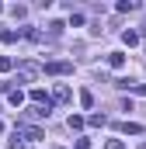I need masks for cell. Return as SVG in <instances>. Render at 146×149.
<instances>
[{
    "label": "cell",
    "instance_id": "6",
    "mask_svg": "<svg viewBox=\"0 0 146 149\" xmlns=\"http://www.w3.org/2000/svg\"><path fill=\"white\" fill-rule=\"evenodd\" d=\"M21 114H25V118H32V121H38V118H49V111H45V108H38V104H28Z\"/></svg>",
    "mask_w": 146,
    "mask_h": 149
},
{
    "label": "cell",
    "instance_id": "9",
    "mask_svg": "<svg viewBox=\"0 0 146 149\" xmlns=\"http://www.w3.org/2000/svg\"><path fill=\"white\" fill-rule=\"evenodd\" d=\"M118 128H122V132H129V135H139V132H143V125H139V121H122Z\"/></svg>",
    "mask_w": 146,
    "mask_h": 149
},
{
    "label": "cell",
    "instance_id": "5",
    "mask_svg": "<svg viewBox=\"0 0 146 149\" xmlns=\"http://www.w3.org/2000/svg\"><path fill=\"white\" fill-rule=\"evenodd\" d=\"M70 97H73V90H70V87H66V83H56V90H52V101H56V104H66Z\"/></svg>",
    "mask_w": 146,
    "mask_h": 149
},
{
    "label": "cell",
    "instance_id": "7",
    "mask_svg": "<svg viewBox=\"0 0 146 149\" xmlns=\"http://www.w3.org/2000/svg\"><path fill=\"white\" fill-rule=\"evenodd\" d=\"M108 66L111 70H122V66H125V56H122V52H108Z\"/></svg>",
    "mask_w": 146,
    "mask_h": 149
},
{
    "label": "cell",
    "instance_id": "22",
    "mask_svg": "<svg viewBox=\"0 0 146 149\" xmlns=\"http://www.w3.org/2000/svg\"><path fill=\"white\" fill-rule=\"evenodd\" d=\"M129 90H132V94H139V97H146V83H132Z\"/></svg>",
    "mask_w": 146,
    "mask_h": 149
},
{
    "label": "cell",
    "instance_id": "15",
    "mask_svg": "<svg viewBox=\"0 0 146 149\" xmlns=\"http://www.w3.org/2000/svg\"><path fill=\"white\" fill-rule=\"evenodd\" d=\"M7 149H32V142H25V139H21V135H14V139H11V142H7Z\"/></svg>",
    "mask_w": 146,
    "mask_h": 149
},
{
    "label": "cell",
    "instance_id": "13",
    "mask_svg": "<svg viewBox=\"0 0 146 149\" xmlns=\"http://www.w3.org/2000/svg\"><path fill=\"white\" fill-rule=\"evenodd\" d=\"M63 28H66V24H63V21H52V24H49V38H52V42H56V38L63 35Z\"/></svg>",
    "mask_w": 146,
    "mask_h": 149
},
{
    "label": "cell",
    "instance_id": "4",
    "mask_svg": "<svg viewBox=\"0 0 146 149\" xmlns=\"http://www.w3.org/2000/svg\"><path fill=\"white\" fill-rule=\"evenodd\" d=\"M45 73H49V76H66V73H73V63H66V59L45 63Z\"/></svg>",
    "mask_w": 146,
    "mask_h": 149
},
{
    "label": "cell",
    "instance_id": "21",
    "mask_svg": "<svg viewBox=\"0 0 146 149\" xmlns=\"http://www.w3.org/2000/svg\"><path fill=\"white\" fill-rule=\"evenodd\" d=\"M105 149H125V142H122V139H108V142H105Z\"/></svg>",
    "mask_w": 146,
    "mask_h": 149
},
{
    "label": "cell",
    "instance_id": "8",
    "mask_svg": "<svg viewBox=\"0 0 146 149\" xmlns=\"http://www.w3.org/2000/svg\"><path fill=\"white\" fill-rule=\"evenodd\" d=\"M21 35L28 38V42H42V31H38V28H32V24H25V28H21Z\"/></svg>",
    "mask_w": 146,
    "mask_h": 149
},
{
    "label": "cell",
    "instance_id": "23",
    "mask_svg": "<svg viewBox=\"0 0 146 149\" xmlns=\"http://www.w3.org/2000/svg\"><path fill=\"white\" fill-rule=\"evenodd\" d=\"M0 132H4V121H0Z\"/></svg>",
    "mask_w": 146,
    "mask_h": 149
},
{
    "label": "cell",
    "instance_id": "10",
    "mask_svg": "<svg viewBox=\"0 0 146 149\" xmlns=\"http://www.w3.org/2000/svg\"><path fill=\"white\" fill-rule=\"evenodd\" d=\"M66 125H70V132H80V128H84L87 121H84L80 114H70V118H66Z\"/></svg>",
    "mask_w": 146,
    "mask_h": 149
},
{
    "label": "cell",
    "instance_id": "12",
    "mask_svg": "<svg viewBox=\"0 0 146 149\" xmlns=\"http://www.w3.org/2000/svg\"><path fill=\"white\" fill-rule=\"evenodd\" d=\"M11 14H14V21H25V17H28V7H25V3H14Z\"/></svg>",
    "mask_w": 146,
    "mask_h": 149
},
{
    "label": "cell",
    "instance_id": "11",
    "mask_svg": "<svg viewBox=\"0 0 146 149\" xmlns=\"http://www.w3.org/2000/svg\"><path fill=\"white\" fill-rule=\"evenodd\" d=\"M0 42L14 45V42H18V31H14V28H0Z\"/></svg>",
    "mask_w": 146,
    "mask_h": 149
},
{
    "label": "cell",
    "instance_id": "16",
    "mask_svg": "<svg viewBox=\"0 0 146 149\" xmlns=\"http://www.w3.org/2000/svg\"><path fill=\"white\" fill-rule=\"evenodd\" d=\"M136 7H139L136 0H122V3H118V14H129V10H136Z\"/></svg>",
    "mask_w": 146,
    "mask_h": 149
},
{
    "label": "cell",
    "instance_id": "18",
    "mask_svg": "<svg viewBox=\"0 0 146 149\" xmlns=\"http://www.w3.org/2000/svg\"><path fill=\"white\" fill-rule=\"evenodd\" d=\"M14 70V59L11 56H0V73H11Z\"/></svg>",
    "mask_w": 146,
    "mask_h": 149
},
{
    "label": "cell",
    "instance_id": "19",
    "mask_svg": "<svg viewBox=\"0 0 146 149\" xmlns=\"http://www.w3.org/2000/svg\"><path fill=\"white\" fill-rule=\"evenodd\" d=\"M11 104H14V108L25 104V94H21V90H11Z\"/></svg>",
    "mask_w": 146,
    "mask_h": 149
},
{
    "label": "cell",
    "instance_id": "24",
    "mask_svg": "<svg viewBox=\"0 0 146 149\" xmlns=\"http://www.w3.org/2000/svg\"><path fill=\"white\" fill-rule=\"evenodd\" d=\"M0 10H4V7H0Z\"/></svg>",
    "mask_w": 146,
    "mask_h": 149
},
{
    "label": "cell",
    "instance_id": "1",
    "mask_svg": "<svg viewBox=\"0 0 146 149\" xmlns=\"http://www.w3.org/2000/svg\"><path fill=\"white\" fill-rule=\"evenodd\" d=\"M42 73H45V66H38L35 59H25V63H18V80H21V83H35Z\"/></svg>",
    "mask_w": 146,
    "mask_h": 149
},
{
    "label": "cell",
    "instance_id": "14",
    "mask_svg": "<svg viewBox=\"0 0 146 149\" xmlns=\"http://www.w3.org/2000/svg\"><path fill=\"white\" fill-rule=\"evenodd\" d=\"M122 42L132 49V45H139V31H122Z\"/></svg>",
    "mask_w": 146,
    "mask_h": 149
},
{
    "label": "cell",
    "instance_id": "2",
    "mask_svg": "<svg viewBox=\"0 0 146 149\" xmlns=\"http://www.w3.org/2000/svg\"><path fill=\"white\" fill-rule=\"evenodd\" d=\"M28 97H32V104L45 108V111H52V104H56V101H52V97H49V94H45L42 87H32V90H28Z\"/></svg>",
    "mask_w": 146,
    "mask_h": 149
},
{
    "label": "cell",
    "instance_id": "3",
    "mask_svg": "<svg viewBox=\"0 0 146 149\" xmlns=\"http://www.w3.org/2000/svg\"><path fill=\"white\" fill-rule=\"evenodd\" d=\"M14 135H21L25 142H35V139H45V132H42V128H35V125H18V128H14Z\"/></svg>",
    "mask_w": 146,
    "mask_h": 149
},
{
    "label": "cell",
    "instance_id": "17",
    "mask_svg": "<svg viewBox=\"0 0 146 149\" xmlns=\"http://www.w3.org/2000/svg\"><path fill=\"white\" fill-rule=\"evenodd\" d=\"M80 104H84V108H94V94H91V90H80Z\"/></svg>",
    "mask_w": 146,
    "mask_h": 149
},
{
    "label": "cell",
    "instance_id": "20",
    "mask_svg": "<svg viewBox=\"0 0 146 149\" xmlns=\"http://www.w3.org/2000/svg\"><path fill=\"white\" fill-rule=\"evenodd\" d=\"M87 121H91V125H94V128H101V125H105V121H108V118H105V114H91V118H87Z\"/></svg>",
    "mask_w": 146,
    "mask_h": 149
}]
</instances>
